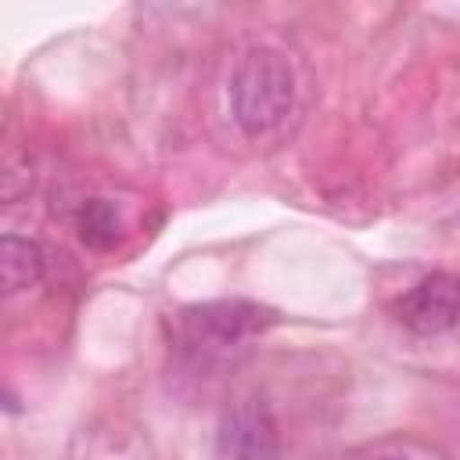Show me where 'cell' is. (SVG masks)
Segmentation results:
<instances>
[{"instance_id": "obj_5", "label": "cell", "mask_w": 460, "mask_h": 460, "mask_svg": "<svg viewBox=\"0 0 460 460\" xmlns=\"http://www.w3.org/2000/svg\"><path fill=\"white\" fill-rule=\"evenodd\" d=\"M43 277V248L22 234H0V298L18 295Z\"/></svg>"}, {"instance_id": "obj_2", "label": "cell", "mask_w": 460, "mask_h": 460, "mask_svg": "<svg viewBox=\"0 0 460 460\" xmlns=\"http://www.w3.org/2000/svg\"><path fill=\"white\" fill-rule=\"evenodd\" d=\"M295 101V72L273 47H252L230 72V111L244 137L277 129Z\"/></svg>"}, {"instance_id": "obj_7", "label": "cell", "mask_w": 460, "mask_h": 460, "mask_svg": "<svg viewBox=\"0 0 460 460\" xmlns=\"http://www.w3.org/2000/svg\"><path fill=\"white\" fill-rule=\"evenodd\" d=\"M370 460H410V456H402V453H377V456H370Z\"/></svg>"}, {"instance_id": "obj_4", "label": "cell", "mask_w": 460, "mask_h": 460, "mask_svg": "<svg viewBox=\"0 0 460 460\" xmlns=\"http://www.w3.org/2000/svg\"><path fill=\"white\" fill-rule=\"evenodd\" d=\"M392 313L413 331V334H446L456 323V277L453 273H431L420 284H413L406 295L395 298Z\"/></svg>"}, {"instance_id": "obj_3", "label": "cell", "mask_w": 460, "mask_h": 460, "mask_svg": "<svg viewBox=\"0 0 460 460\" xmlns=\"http://www.w3.org/2000/svg\"><path fill=\"white\" fill-rule=\"evenodd\" d=\"M223 460H280V435L270 406L262 399H237L219 420Z\"/></svg>"}, {"instance_id": "obj_6", "label": "cell", "mask_w": 460, "mask_h": 460, "mask_svg": "<svg viewBox=\"0 0 460 460\" xmlns=\"http://www.w3.org/2000/svg\"><path fill=\"white\" fill-rule=\"evenodd\" d=\"M75 226H79L83 244L101 248V252H104V248H115L119 237H122V219H119L115 205L104 201V198L83 201V208H79V216H75Z\"/></svg>"}, {"instance_id": "obj_1", "label": "cell", "mask_w": 460, "mask_h": 460, "mask_svg": "<svg viewBox=\"0 0 460 460\" xmlns=\"http://www.w3.org/2000/svg\"><path fill=\"white\" fill-rule=\"evenodd\" d=\"M277 323L270 305L248 298H216L198 302L176 313L172 320V352L190 374H208L226 363L244 341L259 338Z\"/></svg>"}]
</instances>
